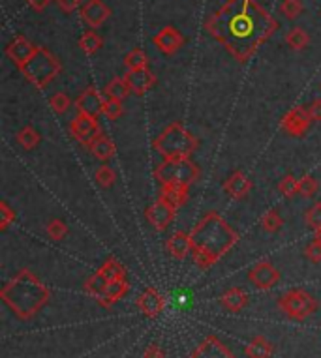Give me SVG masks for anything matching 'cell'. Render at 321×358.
<instances>
[{
	"label": "cell",
	"mask_w": 321,
	"mask_h": 358,
	"mask_svg": "<svg viewBox=\"0 0 321 358\" xmlns=\"http://www.w3.org/2000/svg\"><path fill=\"white\" fill-rule=\"evenodd\" d=\"M205 30L237 62H248L278 30V21L256 0H226L205 21Z\"/></svg>",
	"instance_id": "1"
},
{
	"label": "cell",
	"mask_w": 321,
	"mask_h": 358,
	"mask_svg": "<svg viewBox=\"0 0 321 358\" xmlns=\"http://www.w3.org/2000/svg\"><path fill=\"white\" fill-rule=\"evenodd\" d=\"M193 265L201 270L214 267L239 242V232L218 212H207L190 231Z\"/></svg>",
	"instance_id": "2"
},
{
	"label": "cell",
	"mask_w": 321,
	"mask_h": 358,
	"mask_svg": "<svg viewBox=\"0 0 321 358\" xmlns=\"http://www.w3.org/2000/svg\"><path fill=\"white\" fill-rule=\"evenodd\" d=\"M0 298L19 321H30L49 304L51 291L32 270L21 268L0 289Z\"/></svg>",
	"instance_id": "3"
},
{
	"label": "cell",
	"mask_w": 321,
	"mask_h": 358,
	"mask_svg": "<svg viewBox=\"0 0 321 358\" xmlns=\"http://www.w3.org/2000/svg\"><path fill=\"white\" fill-rule=\"evenodd\" d=\"M152 148L164 160L190 158L200 148V141L180 122H171L162 134L158 135L156 139L152 141Z\"/></svg>",
	"instance_id": "4"
},
{
	"label": "cell",
	"mask_w": 321,
	"mask_h": 358,
	"mask_svg": "<svg viewBox=\"0 0 321 358\" xmlns=\"http://www.w3.org/2000/svg\"><path fill=\"white\" fill-rule=\"evenodd\" d=\"M19 71H21L25 79L32 86H36L38 91H43V88H47L57 79V75H60L62 64H60V60L49 49L38 45L34 55L30 56L27 64Z\"/></svg>",
	"instance_id": "5"
},
{
	"label": "cell",
	"mask_w": 321,
	"mask_h": 358,
	"mask_svg": "<svg viewBox=\"0 0 321 358\" xmlns=\"http://www.w3.org/2000/svg\"><path fill=\"white\" fill-rule=\"evenodd\" d=\"M201 171L198 163H193L190 158H177V160H164L154 169V178L160 186H186L200 180Z\"/></svg>",
	"instance_id": "6"
},
{
	"label": "cell",
	"mask_w": 321,
	"mask_h": 358,
	"mask_svg": "<svg viewBox=\"0 0 321 358\" xmlns=\"http://www.w3.org/2000/svg\"><path fill=\"white\" fill-rule=\"evenodd\" d=\"M278 309L287 319L305 321L320 309V302L305 289H289L278 298Z\"/></svg>",
	"instance_id": "7"
},
{
	"label": "cell",
	"mask_w": 321,
	"mask_h": 358,
	"mask_svg": "<svg viewBox=\"0 0 321 358\" xmlns=\"http://www.w3.org/2000/svg\"><path fill=\"white\" fill-rule=\"evenodd\" d=\"M100 134L102 128L96 117H91V115H85V112H78L70 122V135L78 141L81 147L91 148L94 139Z\"/></svg>",
	"instance_id": "8"
},
{
	"label": "cell",
	"mask_w": 321,
	"mask_h": 358,
	"mask_svg": "<svg viewBox=\"0 0 321 358\" xmlns=\"http://www.w3.org/2000/svg\"><path fill=\"white\" fill-rule=\"evenodd\" d=\"M310 124H312V119L308 117L307 107L300 106L292 107L280 120L282 132L289 137H305L310 130Z\"/></svg>",
	"instance_id": "9"
},
{
	"label": "cell",
	"mask_w": 321,
	"mask_h": 358,
	"mask_svg": "<svg viewBox=\"0 0 321 358\" xmlns=\"http://www.w3.org/2000/svg\"><path fill=\"white\" fill-rule=\"evenodd\" d=\"M246 278H248L250 285H254L259 291H269L280 281V270L271 261H259L250 268Z\"/></svg>",
	"instance_id": "10"
},
{
	"label": "cell",
	"mask_w": 321,
	"mask_h": 358,
	"mask_svg": "<svg viewBox=\"0 0 321 358\" xmlns=\"http://www.w3.org/2000/svg\"><path fill=\"white\" fill-rule=\"evenodd\" d=\"M165 304H167L165 296L160 293V289L152 287V285L145 289L136 300L137 309L145 317H149V319H156V317L162 315L165 309Z\"/></svg>",
	"instance_id": "11"
},
{
	"label": "cell",
	"mask_w": 321,
	"mask_h": 358,
	"mask_svg": "<svg viewBox=\"0 0 321 358\" xmlns=\"http://www.w3.org/2000/svg\"><path fill=\"white\" fill-rule=\"evenodd\" d=\"M177 216V208L171 206L169 203H165L164 199H158L154 203L147 206V211H145V218L149 222L156 231H165L171 222L175 219Z\"/></svg>",
	"instance_id": "12"
},
{
	"label": "cell",
	"mask_w": 321,
	"mask_h": 358,
	"mask_svg": "<svg viewBox=\"0 0 321 358\" xmlns=\"http://www.w3.org/2000/svg\"><path fill=\"white\" fill-rule=\"evenodd\" d=\"M152 43L156 45V49L165 56L175 55L177 51L182 49L185 45V36L180 34V30H177L171 25L164 27L160 32H158L154 38H152Z\"/></svg>",
	"instance_id": "13"
},
{
	"label": "cell",
	"mask_w": 321,
	"mask_h": 358,
	"mask_svg": "<svg viewBox=\"0 0 321 358\" xmlns=\"http://www.w3.org/2000/svg\"><path fill=\"white\" fill-rule=\"evenodd\" d=\"M190 358H235L228 345L216 336H205L190 355Z\"/></svg>",
	"instance_id": "14"
},
{
	"label": "cell",
	"mask_w": 321,
	"mask_h": 358,
	"mask_svg": "<svg viewBox=\"0 0 321 358\" xmlns=\"http://www.w3.org/2000/svg\"><path fill=\"white\" fill-rule=\"evenodd\" d=\"M104 104H106V96L96 86L85 88L81 92V96L75 99V107L79 112H85V115H91L96 119L104 115Z\"/></svg>",
	"instance_id": "15"
},
{
	"label": "cell",
	"mask_w": 321,
	"mask_h": 358,
	"mask_svg": "<svg viewBox=\"0 0 321 358\" xmlns=\"http://www.w3.org/2000/svg\"><path fill=\"white\" fill-rule=\"evenodd\" d=\"M252 188H254V184L248 178V175L244 171H241V169L233 171L222 184V190L226 191L231 199H237V201L246 199Z\"/></svg>",
	"instance_id": "16"
},
{
	"label": "cell",
	"mask_w": 321,
	"mask_h": 358,
	"mask_svg": "<svg viewBox=\"0 0 321 358\" xmlns=\"http://www.w3.org/2000/svg\"><path fill=\"white\" fill-rule=\"evenodd\" d=\"M36 47L38 45H34L30 40H27L25 36H15L14 40L6 45V56L21 70L30 56L34 55Z\"/></svg>",
	"instance_id": "17"
},
{
	"label": "cell",
	"mask_w": 321,
	"mask_h": 358,
	"mask_svg": "<svg viewBox=\"0 0 321 358\" xmlns=\"http://www.w3.org/2000/svg\"><path fill=\"white\" fill-rule=\"evenodd\" d=\"M111 17V10L102 0H86L81 6V19L91 28H100Z\"/></svg>",
	"instance_id": "18"
},
{
	"label": "cell",
	"mask_w": 321,
	"mask_h": 358,
	"mask_svg": "<svg viewBox=\"0 0 321 358\" xmlns=\"http://www.w3.org/2000/svg\"><path fill=\"white\" fill-rule=\"evenodd\" d=\"M124 79H126L132 94H136V96H145L156 84V75L150 71V68L137 71H126Z\"/></svg>",
	"instance_id": "19"
},
{
	"label": "cell",
	"mask_w": 321,
	"mask_h": 358,
	"mask_svg": "<svg viewBox=\"0 0 321 358\" xmlns=\"http://www.w3.org/2000/svg\"><path fill=\"white\" fill-rule=\"evenodd\" d=\"M165 252L169 253L175 261H182L188 255H192V237H190V232H173L171 237L165 240Z\"/></svg>",
	"instance_id": "20"
},
{
	"label": "cell",
	"mask_w": 321,
	"mask_h": 358,
	"mask_svg": "<svg viewBox=\"0 0 321 358\" xmlns=\"http://www.w3.org/2000/svg\"><path fill=\"white\" fill-rule=\"evenodd\" d=\"M250 302V296L248 293L244 291L243 287H239V285H233V287H229L224 295L220 296V304L222 308L228 309L231 313H239V311H243Z\"/></svg>",
	"instance_id": "21"
},
{
	"label": "cell",
	"mask_w": 321,
	"mask_h": 358,
	"mask_svg": "<svg viewBox=\"0 0 321 358\" xmlns=\"http://www.w3.org/2000/svg\"><path fill=\"white\" fill-rule=\"evenodd\" d=\"M130 291V283H128V278H121V280H113L107 283V289L104 296H102L100 300V306L104 308H111L115 304L122 300L124 296L128 295Z\"/></svg>",
	"instance_id": "22"
},
{
	"label": "cell",
	"mask_w": 321,
	"mask_h": 358,
	"mask_svg": "<svg viewBox=\"0 0 321 358\" xmlns=\"http://www.w3.org/2000/svg\"><path fill=\"white\" fill-rule=\"evenodd\" d=\"M115 150H117V148H115L113 139L106 134L98 135V137L94 139L93 145H91V152H93L94 158L100 160L102 163H107L109 160H113Z\"/></svg>",
	"instance_id": "23"
},
{
	"label": "cell",
	"mask_w": 321,
	"mask_h": 358,
	"mask_svg": "<svg viewBox=\"0 0 321 358\" xmlns=\"http://www.w3.org/2000/svg\"><path fill=\"white\" fill-rule=\"evenodd\" d=\"M190 191L186 186H162L160 190V199H164L165 203H169L175 208H182L188 203Z\"/></svg>",
	"instance_id": "24"
},
{
	"label": "cell",
	"mask_w": 321,
	"mask_h": 358,
	"mask_svg": "<svg viewBox=\"0 0 321 358\" xmlns=\"http://www.w3.org/2000/svg\"><path fill=\"white\" fill-rule=\"evenodd\" d=\"M272 353H274V345L265 336H256L244 347L246 358H271Z\"/></svg>",
	"instance_id": "25"
},
{
	"label": "cell",
	"mask_w": 321,
	"mask_h": 358,
	"mask_svg": "<svg viewBox=\"0 0 321 358\" xmlns=\"http://www.w3.org/2000/svg\"><path fill=\"white\" fill-rule=\"evenodd\" d=\"M130 94H132V91H130L128 83H126L124 77L111 79L106 88H104V96L107 99H117V102H124Z\"/></svg>",
	"instance_id": "26"
},
{
	"label": "cell",
	"mask_w": 321,
	"mask_h": 358,
	"mask_svg": "<svg viewBox=\"0 0 321 358\" xmlns=\"http://www.w3.org/2000/svg\"><path fill=\"white\" fill-rule=\"evenodd\" d=\"M104 47V38L96 30H86L85 34L79 38V49L85 55L93 56Z\"/></svg>",
	"instance_id": "27"
},
{
	"label": "cell",
	"mask_w": 321,
	"mask_h": 358,
	"mask_svg": "<svg viewBox=\"0 0 321 358\" xmlns=\"http://www.w3.org/2000/svg\"><path fill=\"white\" fill-rule=\"evenodd\" d=\"M107 283H109V280H107L106 276L102 274L100 270H96V272L85 281V291L93 296V298H96V300L100 302L102 296H104V293H106Z\"/></svg>",
	"instance_id": "28"
},
{
	"label": "cell",
	"mask_w": 321,
	"mask_h": 358,
	"mask_svg": "<svg viewBox=\"0 0 321 358\" xmlns=\"http://www.w3.org/2000/svg\"><path fill=\"white\" fill-rule=\"evenodd\" d=\"M285 43H287V47L293 51L307 49L308 45H310V34H308L305 28L295 27L285 34Z\"/></svg>",
	"instance_id": "29"
},
{
	"label": "cell",
	"mask_w": 321,
	"mask_h": 358,
	"mask_svg": "<svg viewBox=\"0 0 321 358\" xmlns=\"http://www.w3.org/2000/svg\"><path fill=\"white\" fill-rule=\"evenodd\" d=\"M17 143H19L25 150H34V148L42 143V134H40L34 126H25L17 132Z\"/></svg>",
	"instance_id": "30"
},
{
	"label": "cell",
	"mask_w": 321,
	"mask_h": 358,
	"mask_svg": "<svg viewBox=\"0 0 321 358\" xmlns=\"http://www.w3.org/2000/svg\"><path fill=\"white\" fill-rule=\"evenodd\" d=\"M100 272L106 276L107 280L113 281V280H121V278H126V267L122 265L121 261L117 259V257H107L106 263L100 267Z\"/></svg>",
	"instance_id": "31"
},
{
	"label": "cell",
	"mask_w": 321,
	"mask_h": 358,
	"mask_svg": "<svg viewBox=\"0 0 321 358\" xmlns=\"http://www.w3.org/2000/svg\"><path fill=\"white\" fill-rule=\"evenodd\" d=\"M124 66H126L128 71L145 70V68H149V58H147L141 47H136V49H132L128 55L124 56Z\"/></svg>",
	"instance_id": "32"
},
{
	"label": "cell",
	"mask_w": 321,
	"mask_h": 358,
	"mask_svg": "<svg viewBox=\"0 0 321 358\" xmlns=\"http://www.w3.org/2000/svg\"><path fill=\"white\" fill-rule=\"evenodd\" d=\"M68 232H70V227H68V224H66L64 219L53 218L49 219V224L45 225V235H47L51 240H55V242L64 240L66 237H68Z\"/></svg>",
	"instance_id": "33"
},
{
	"label": "cell",
	"mask_w": 321,
	"mask_h": 358,
	"mask_svg": "<svg viewBox=\"0 0 321 358\" xmlns=\"http://www.w3.org/2000/svg\"><path fill=\"white\" fill-rule=\"evenodd\" d=\"M261 229H263L265 232H269V235H274V232H278L280 229H282V225H284V219H282V216H280L278 211H274V208H271V211H267L261 216Z\"/></svg>",
	"instance_id": "34"
},
{
	"label": "cell",
	"mask_w": 321,
	"mask_h": 358,
	"mask_svg": "<svg viewBox=\"0 0 321 358\" xmlns=\"http://www.w3.org/2000/svg\"><path fill=\"white\" fill-rule=\"evenodd\" d=\"M94 180L96 184L104 188V190H109V188H113V184L117 182V173H115V169L111 165H100V167L96 169V173H94Z\"/></svg>",
	"instance_id": "35"
},
{
	"label": "cell",
	"mask_w": 321,
	"mask_h": 358,
	"mask_svg": "<svg viewBox=\"0 0 321 358\" xmlns=\"http://www.w3.org/2000/svg\"><path fill=\"white\" fill-rule=\"evenodd\" d=\"M280 195L285 199H293L295 195H299V178H295V175L287 173V175L278 182Z\"/></svg>",
	"instance_id": "36"
},
{
	"label": "cell",
	"mask_w": 321,
	"mask_h": 358,
	"mask_svg": "<svg viewBox=\"0 0 321 358\" xmlns=\"http://www.w3.org/2000/svg\"><path fill=\"white\" fill-rule=\"evenodd\" d=\"M320 191V182L316 180V176L312 175H302L299 178V195L305 199H312L316 193Z\"/></svg>",
	"instance_id": "37"
},
{
	"label": "cell",
	"mask_w": 321,
	"mask_h": 358,
	"mask_svg": "<svg viewBox=\"0 0 321 358\" xmlns=\"http://www.w3.org/2000/svg\"><path fill=\"white\" fill-rule=\"evenodd\" d=\"M49 106L53 111L62 117V115L68 112V109H70L73 104H71L70 96H68L66 92H57V94H53V96L49 98Z\"/></svg>",
	"instance_id": "38"
},
{
	"label": "cell",
	"mask_w": 321,
	"mask_h": 358,
	"mask_svg": "<svg viewBox=\"0 0 321 358\" xmlns=\"http://www.w3.org/2000/svg\"><path fill=\"white\" fill-rule=\"evenodd\" d=\"M280 12H282L289 21H295V19L305 12L302 0H282V4H280Z\"/></svg>",
	"instance_id": "39"
},
{
	"label": "cell",
	"mask_w": 321,
	"mask_h": 358,
	"mask_svg": "<svg viewBox=\"0 0 321 358\" xmlns=\"http://www.w3.org/2000/svg\"><path fill=\"white\" fill-rule=\"evenodd\" d=\"M305 224L308 225V229H312L314 232L321 231V201L312 204L307 212H305Z\"/></svg>",
	"instance_id": "40"
},
{
	"label": "cell",
	"mask_w": 321,
	"mask_h": 358,
	"mask_svg": "<svg viewBox=\"0 0 321 358\" xmlns=\"http://www.w3.org/2000/svg\"><path fill=\"white\" fill-rule=\"evenodd\" d=\"M15 211L6 203V201H0V231H8L10 225L15 222Z\"/></svg>",
	"instance_id": "41"
},
{
	"label": "cell",
	"mask_w": 321,
	"mask_h": 358,
	"mask_svg": "<svg viewBox=\"0 0 321 358\" xmlns=\"http://www.w3.org/2000/svg\"><path fill=\"white\" fill-rule=\"evenodd\" d=\"M124 115V107H122V102H117V99H107L104 104V117L109 120H119Z\"/></svg>",
	"instance_id": "42"
},
{
	"label": "cell",
	"mask_w": 321,
	"mask_h": 358,
	"mask_svg": "<svg viewBox=\"0 0 321 358\" xmlns=\"http://www.w3.org/2000/svg\"><path fill=\"white\" fill-rule=\"evenodd\" d=\"M305 257H307L310 263L314 265H320L321 263V242L320 240H312L307 248H305Z\"/></svg>",
	"instance_id": "43"
},
{
	"label": "cell",
	"mask_w": 321,
	"mask_h": 358,
	"mask_svg": "<svg viewBox=\"0 0 321 358\" xmlns=\"http://www.w3.org/2000/svg\"><path fill=\"white\" fill-rule=\"evenodd\" d=\"M308 117L312 119V122H321V99H314L307 106Z\"/></svg>",
	"instance_id": "44"
},
{
	"label": "cell",
	"mask_w": 321,
	"mask_h": 358,
	"mask_svg": "<svg viewBox=\"0 0 321 358\" xmlns=\"http://www.w3.org/2000/svg\"><path fill=\"white\" fill-rule=\"evenodd\" d=\"M55 2L64 14H73L78 8H81V0H55Z\"/></svg>",
	"instance_id": "45"
},
{
	"label": "cell",
	"mask_w": 321,
	"mask_h": 358,
	"mask_svg": "<svg viewBox=\"0 0 321 358\" xmlns=\"http://www.w3.org/2000/svg\"><path fill=\"white\" fill-rule=\"evenodd\" d=\"M143 358H165L164 351H162V347L158 344H150L147 349H145V355Z\"/></svg>",
	"instance_id": "46"
},
{
	"label": "cell",
	"mask_w": 321,
	"mask_h": 358,
	"mask_svg": "<svg viewBox=\"0 0 321 358\" xmlns=\"http://www.w3.org/2000/svg\"><path fill=\"white\" fill-rule=\"evenodd\" d=\"M25 2H27L29 8H32L34 12H43V10L49 6L51 2H53V0H25Z\"/></svg>",
	"instance_id": "47"
},
{
	"label": "cell",
	"mask_w": 321,
	"mask_h": 358,
	"mask_svg": "<svg viewBox=\"0 0 321 358\" xmlns=\"http://www.w3.org/2000/svg\"><path fill=\"white\" fill-rule=\"evenodd\" d=\"M314 239H316V240H320V242H321V231L316 232V237H314Z\"/></svg>",
	"instance_id": "48"
},
{
	"label": "cell",
	"mask_w": 321,
	"mask_h": 358,
	"mask_svg": "<svg viewBox=\"0 0 321 358\" xmlns=\"http://www.w3.org/2000/svg\"><path fill=\"white\" fill-rule=\"evenodd\" d=\"M320 91H321V84H320Z\"/></svg>",
	"instance_id": "49"
}]
</instances>
